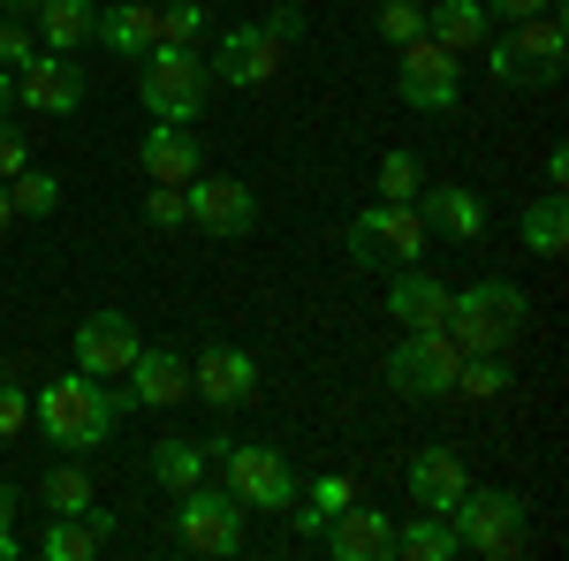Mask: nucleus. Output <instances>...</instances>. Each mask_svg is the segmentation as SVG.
<instances>
[{"label":"nucleus","instance_id":"1","mask_svg":"<svg viewBox=\"0 0 569 561\" xmlns=\"http://www.w3.org/2000/svg\"><path fill=\"white\" fill-rule=\"evenodd\" d=\"M122 410H130V394L107 388V380H91V372H77V364L39 388V432L53 440V448H69V455L107 448V432L122 425Z\"/></svg>","mask_w":569,"mask_h":561},{"label":"nucleus","instance_id":"2","mask_svg":"<svg viewBox=\"0 0 569 561\" xmlns=\"http://www.w3.org/2000/svg\"><path fill=\"white\" fill-rule=\"evenodd\" d=\"M531 327V303L517 281H471L463 297H448V334L463 357H509Z\"/></svg>","mask_w":569,"mask_h":561},{"label":"nucleus","instance_id":"3","mask_svg":"<svg viewBox=\"0 0 569 561\" xmlns=\"http://www.w3.org/2000/svg\"><path fill=\"white\" fill-rule=\"evenodd\" d=\"M448 523H456V539L486 561L525 554V531H531L525 493H509V485H463V501L448 509Z\"/></svg>","mask_w":569,"mask_h":561},{"label":"nucleus","instance_id":"4","mask_svg":"<svg viewBox=\"0 0 569 561\" xmlns=\"http://www.w3.org/2000/svg\"><path fill=\"white\" fill-rule=\"evenodd\" d=\"M206 53L198 46H152L144 53V77H137V99L152 122H198L206 114Z\"/></svg>","mask_w":569,"mask_h":561},{"label":"nucleus","instance_id":"5","mask_svg":"<svg viewBox=\"0 0 569 561\" xmlns=\"http://www.w3.org/2000/svg\"><path fill=\"white\" fill-rule=\"evenodd\" d=\"M213 463H220V485L243 501V509H297V471H289V455L281 448H251V440H220L213 448Z\"/></svg>","mask_w":569,"mask_h":561},{"label":"nucleus","instance_id":"6","mask_svg":"<svg viewBox=\"0 0 569 561\" xmlns=\"http://www.w3.org/2000/svg\"><path fill=\"white\" fill-rule=\"evenodd\" d=\"M243 501L228 493V485H190V493H176V547L182 554H213V561H228V554H243Z\"/></svg>","mask_w":569,"mask_h":561},{"label":"nucleus","instance_id":"7","mask_svg":"<svg viewBox=\"0 0 569 561\" xmlns=\"http://www.w3.org/2000/svg\"><path fill=\"white\" fill-rule=\"evenodd\" d=\"M456 364H463V349L448 327H402V342L388 357V388L410 394V402H440L456 388Z\"/></svg>","mask_w":569,"mask_h":561},{"label":"nucleus","instance_id":"8","mask_svg":"<svg viewBox=\"0 0 569 561\" xmlns=\"http://www.w3.org/2000/svg\"><path fill=\"white\" fill-rule=\"evenodd\" d=\"M402 69H395V91H402V107H418V114H456L463 107V61L448 53L440 39H402Z\"/></svg>","mask_w":569,"mask_h":561},{"label":"nucleus","instance_id":"9","mask_svg":"<svg viewBox=\"0 0 569 561\" xmlns=\"http://www.w3.org/2000/svg\"><path fill=\"white\" fill-rule=\"evenodd\" d=\"M342 243H350L357 266H388L395 273V266L426 259V220H418V206H388V198H380V206H365V213L350 220Z\"/></svg>","mask_w":569,"mask_h":561},{"label":"nucleus","instance_id":"10","mask_svg":"<svg viewBox=\"0 0 569 561\" xmlns=\"http://www.w3.org/2000/svg\"><path fill=\"white\" fill-rule=\"evenodd\" d=\"M182 206H190V228H206L220 243H243L259 228V190L236 182V174H190L182 182Z\"/></svg>","mask_w":569,"mask_h":561},{"label":"nucleus","instance_id":"11","mask_svg":"<svg viewBox=\"0 0 569 561\" xmlns=\"http://www.w3.org/2000/svg\"><path fill=\"white\" fill-rule=\"evenodd\" d=\"M281 53H289V46L273 39L266 23H236V31H220L206 77H213V84H236V91H259V84L281 77Z\"/></svg>","mask_w":569,"mask_h":561},{"label":"nucleus","instance_id":"12","mask_svg":"<svg viewBox=\"0 0 569 561\" xmlns=\"http://www.w3.org/2000/svg\"><path fill=\"white\" fill-rule=\"evenodd\" d=\"M16 107H31V114H77L84 107V69L69 61V53H31L23 69H16Z\"/></svg>","mask_w":569,"mask_h":561},{"label":"nucleus","instance_id":"13","mask_svg":"<svg viewBox=\"0 0 569 561\" xmlns=\"http://www.w3.org/2000/svg\"><path fill=\"white\" fill-rule=\"evenodd\" d=\"M69 349H77V372H91V380H122L130 357L144 349V334L130 327V311H91Z\"/></svg>","mask_w":569,"mask_h":561},{"label":"nucleus","instance_id":"14","mask_svg":"<svg viewBox=\"0 0 569 561\" xmlns=\"http://www.w3.org/2000/svg\"><path fill=\"white\" fill-rule=\"evenodd\" d=\"M190 394H206L213 410H243V402L259 394V357H251V349L213 342L198 364H190Z\"/></svg>","mask_w":569,"mask_h":561},{"label":"nucleus","instance_id":"15","mask_svg":"<svg viewBox=\"0 0 569 561\" xmlns=\"http://www.w3.org/2000/svg\"><path fill=\"white\" fill-rule=\"evenodd\" d=\"M130 410H176V402H190V357L182 349H137L130 357Z\"/></svg>","mask_w":569,"mask_h":561},{"label":"nucleus","instance_id":"16","mask_svg":"<svg viewBox=\"0 0 569 561\" xmlns=\"http://www.w3.org/2000/svg\"><path fill=\"white\" fill-rule=\"evenodd\" d=\"M319 539H327V554H335V561H395V517H388V509H365V501L335 509Z\"/></svg>","mask_w":569,"mask_h":561},{"label":"nucleus","instance_id":"17","mask_svg":"<svg viewBox=\"0 0 569 561\" xmlns=\"http://www.w3.org/2000/svg\"><path fill=\"white\" fill-rule=\"evenodd\" d=\"M418 220L440 228V236H456V243H479L486 236V198L463 190V182H433V190H418Z\"/></svg>","mask_w":569,"mask_h":561},{"label":"nucleus","instance_id":"18","mask_svg":"<svg viewBox=\"0 0 569 561\" xmlns=\"http://www.w3.org/2000/svg\"><path fill=\"white\" fill-rule=\"evenodd\" d=\"M137 160H144L152 182H190V174H206V152H198L190 122H152L144 144H137Z\"/></svg>","mask_w":569,"mask_h":561},{"label":"nucleus","instance_id":"19","mask_svg":"<svg viewBox=\"0 0 569 561\" xmlns=\"http://www.w3.org/2000/svg\"><path fill=\"white\" fill-rule=\"evenodd\" d=\"M463 485H471V471H463L456 448H426V455H410V501H418V509L448 517V509L463 501Z\"/></svg>","mask_w":569,"mask_h":561},{"label":"nucleus","instance_id":"20","mask_svg":"<svg viewBox=\"0 0 569 561\" xmlns=\"http://www.w3.org/2000/svg\"><path fill=\"white\" fill-rule=\"evenodd\" d=\"M448 297H456V289H440L433 273L395 266V281H388V319H395V327H448Z\"/></svg>","mask_w":569,"mask_h":561},{"label":"nucleus","instance_id":"21","mask_svg":"<svg viewBox=\"0 0 569 561\" xmlns=\"http://www.w3.org/2000/svg\"><path fill=\"white\" fill-rule=\"evenodd\" d=\"M426 39H440L456 61H471V53L493 39V16H486L479 0H433V8H426Z\"/></svg>","mask_w":569,"mask_h":561},{"label":"nucleus","instance_id":"22","mask_svg":"<svg viewBox=\"0 0 569 561\" xmlns=\"http://www.w3.org/2000/svg\"><path fill=\"white\" fill-rule=\"evenodd\" d=\"M99 46H114V53H130L144 61L152 46H160V8H144V0H114V8H99Z\"/></svg>","mask_w":569,"mask_h":561},{"label":"nucleus","instance_id":"23","mask_svg":"<svg viewBox=\"0 0 569 561\" xmlns=\"http://www.w3.org/2000/svg\"><path fill=\"white\" fill-rule=\"evenodd\" d=\"M509 39H517V53H525L531 84H562V16H555V8H539V16H525V23H509Z\"/></svg>","mask_w":569,"mask_h":561},{"label":"nucleus","instance_id":"24","mask_svg":"<svg viewBox=\"0 0 569 561\" xmlns=\"http://www.w3.org/2000/svg\"><path fill=\"white\" fill-rule=\"evenodd\" d=\"M39 46L46 53H77V46H91V31H99V0H39Z\"/></svg>","mask_w":569,"mask_h":561},{"label":"nucleus","instance_id":"25","mask_svg":"<svg viewBox=\"0 0 569 561\" xmlns=\"http://www.w3.org/2000/svg\"><path fill=\"white\" fill-rule=\"evenodd\" d=\"M213 471V440H160V448H152V478H160V493H190V485H198V478Z\"/></svg>","mask_w":569,"mask_h":561},{"label":"nucleus","instance_id":"26","mask_svg":"<svg viewBox=\"0 0 569 561\" xmlns=\"http://www.w3.org/2000/svg\"><path fill=\"white\" fill-rule=\"evenodd\" d=\"M39 509L46 517H91V509H99V485H91V471L77 463V455L39 478Z\"/></svg>","mask_w":569,"mask_h":561},{"label":"nucleus","instance_id":"27","mask_svg":"<svg viewBox=\"0 0 569 561\" xmlns=\"http://www.w3.org/2000/svg\"><path fill=\"white\" fill-rule=\"evenodd\" d=\"M395 554H402V561H456V554H463V539H456V523H448V517L418 509L410 523H395Z\"/></svg>","mask_w":569,"mask_h":561},{"label":"nucleus","instance_id":"28","mask_svg":"<svg viewBox=\"0 0 569 561\" xmlns=\"http://www.w3.org/2000/svg\"><path fill=\"white\" fill-rule=\"evenodd\" d=\"M107 531H114V517H53L39 531V554L46 561H91Z\"/></svg>","mask_w":569,"mask_h":561},{"label":"nucleus","instance_id":"29","mask_svg":"<svg viewBox=\"0 0 569 561\" xmlns=\"http://www.w3.org/2000/svg\"><path fill=\"white\" fill-rule=\"evenodd\" d=\"M562 243H569V198L547 190L539 206H525V251L531 259H562Z\"/></svg>","mask_w":569,"mask_h":561},{"label":"nucleus","instance_id":"30","mask_svg":"<svg viewBox=\"0 0 569 561\" xmlns=\"http://www.w3.org/2000/svg\"><path fill=\"white\" fill-rule=\"evenodd\" d=\"M8 206H16V220H46L53 206H61V174L16 168V174H8Z\"/></svg>","mask_w":569,"mask_h":561},{"label":"nucleus","instance_id":"31","mask_svg":"<svg viewBox=\"0 0 569 561\" xmlns=\"http://www.w3.org/2000/svg\"><path fill=\"white\" fill-rule=\"evenodd\" d=\"M501 388H509V357H463V364H456V388H448V394H471V402H493Z\"/></svg>","mask_w":569,"mask_h":561},{"label":"nucleus","instance_id":"32","mask_svg":"<svg viewBox=\"0 0 569 561\" xmlns=\"http://www.w3.org/2000/svg\"><path fill=\"white\" fill-rule=\"evenodd\" d=\"M418 190H426L418 152H388V160H380V198H388V206H418Z\"/></svg>","mask_w":569,"mask_h":561},{"label":"nucleus","instance_id":"33","mask_svg":"<svg viewBox=\"0 0 569 561\" xmlns=\"http://www.w3.org/2000/svg\"><path fill=\"white\" fill-rule=\"evenodd\" d=\"M206 0H176V8H160V46H198L206 39Z\"/></svg>","mask_w":569,"mask_h":561},{"label":"nucleus","instance_id":"34","mask_svg":"<svg viewBox=\"0 0 569 561\" xmlns=\"http://www.w3.org/2000/svg\"><path fill=\"white\" fill-rule=\"evenodd\" d=\"M479 53H486V69H493V84L531 91V69H525V53H517V39H509V31H493V39H486Z\"/></svg>","mask_w":569,"mask_h":561},{"label":"nucleus","instance_id":"35","mask_svg":"<svg viewBox=\"0 0 569 561\" xmlns=\"http://www.w3.org/2000/svg\"><path fill=\"white\" fill-rule=\"evenodd\" d=\"M39 53V31H31V16H8L0 8V69H23Z\"/></svg>","mask_w":569,"mask_h":561},{"label":"nucleus","instance_id":"36","mask_svg":"<svg viewBox=\"0 0 569 561\" xmlns=\"http://www.w3.org/2000/svg\"><path fill=\"white\" fill-rule=\"evenodd\" d=\"M426 31V0H380V39L402 46V39H418Z\"/></svg>","mask_w":569,"mask_h":561},{"label":"nucleus","instance_id":"37","mask_svg":"<svg viewBox=\"0 0 569 561\" xmlns=\"http://www.w3.org/2000/svg\"><path fill=\"white\" fill-rule=\"evenodd\" d=\"M144 220L168 236V228H190V206H182V182H152V198H144Z\"/></svg>","mask_w":569,"mask_h":561},{"label":"nucleus","instance_id":"38","mask_svg":"<svg viewBox=\"0 0 569 561\" xmlns=\"http://www.w3.org/2000/svg\"><path fill=\"white\" fill-rule=\"evenodd\" d=\"M23 425H31V394H23V388H8V380H0V440H16Z\"/></svg>","mask_w":569,"mask_h":561},{"label":"nucleus","instance_id":"39","mask_svg":"<svg viewBox=\"0 0 569 561\" xmlns=\"http://www.w3.org/2000/svg\"><path fill=\"white\" fill-rule=\"evenodd\" d=\"M16 168H31V144H23V130H16L8 114H0V182H8Z\"/></svg>","mask_w":569,"mask_h":561},{"label":"nucleus","instance_id":"40","mask_svg":"<svg viewBox=\"0 0 569 561\" xmlns=\"http://www.w3.org/2000/svg\"><path fill=\"white\" fill-rule=\"evenodd\" d=\"M350 501H357L350 478H319V485H311V509H327V517H335V509H350Z\"/></svg>","mask_w":569,"mask_h":561},{"label":"nucleus","instance_id":"41","mask_svg":"<svg viewBox=\"0 0 569 561\" xmlns=\"http://www.w3.org/2000/svg\"><path fill=\"white\" fill-rule=\"evenodd\" d=\"M486 16H493V23H501V31H509V23H525V16H539V8H555V0H479Z\"/></svg>","mask_w":569,"mask_h":561},{"label":"nucleus","instance_id":"42","mask_svg":"<svg viewBox=\"0 0 569 561\" xmlns=\"http://www.w3.org/2000/svg\"><path fill=\"white\" fill-rule=\"evenodd\" d=\"M266 31H273L281 46H297V39H305V8H273V16H266Z\"/></svg>","mask_w":569,"mask_h":561},{"label":"nucleus","instance_id":"43","mask_svg":"<svg viewBox=\"0 0 569 561\" xmlns=\"http://www.w3.org/2000/svg\"><path fill=\"white\" fill-rule=\"evenodd\" d=\"M562 182H569V152L555 144V152H547V190H562Z\"/></svg>","mask_w":569,"mask_h":561},{"label":"nucleus","instance_id":"44","mask_svg":"<svg viewBox=\"0 0 569 561\" xmlns=\"http://www.w3.org/2000/svg\"><path fill=\"white\" fill-rule=\"evenodd\" d=\"M297 531H305V539H319V531H327V509H311V501H305V509H297Z\"/></svg>","mask_w":569,"mask_h":561},{"label":"nucleus","instance_id":"45","mask_svg":"<svg viewBox=\"0 0 569 561\" xmlns=\"http://www.w3.org/2000/svg\"><path fill=\"white\" fill-rule=\"evenodd\" d=\"M16 509H23V493H16V485H0V531L16 523Z\"/></svg>","mask_w":569,"mask_h":561},{"label":"nucleus","instance_id":"46","mask_svg":"<svg viewBox=\"0 0 569 561\" xmlns=\"http://www.w3.org/2000/svg\"><path fill=\"white\" fill-rule=\"evenodd\" d=\"M0 114H16V69H0Z\"/></svg>","mask_w":569,"mask_h":561},{"label":"nucleus","instance_id":"47","mask_svg":"<svg viewBox=\"0 0 569 561\" xmlns=\"http://www.w3.org/2000/svg\"><path fill=\"white\" fill-rule=\"evenodd\" d=\"M8 228H16V206H8V182H0V243H8Z\"/></svg>","mask_w":569,"mask_h":561},{"label":"nucleus","instance_id":"48","mask_svg":"<svg viewBox=\"0 0 569 561\" xmlns=\"http://www.w3.org/2000/svg\"><path fill=\"white\" fill-rule=\"evenodd\" d=\"M0 8H8V16H39V0H0Z\"/></svg>","mask_w":569,"mask_h":561}]
</instances>
